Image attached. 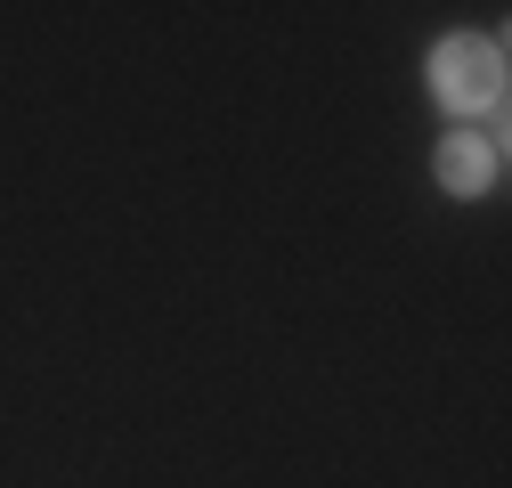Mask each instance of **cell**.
Here are the masks:
<instances>
[{"label":"cell","mask_w":512,"mask_h":488,"mask_svg":"<svg viewBox=\"0 0 512 488\" xmlns=\"http://www.w3.org/2000/svg\"><path fill=\"white\" fill-rule=\"evenodd\" d=\"M431 98L447 114H496L504 106V49L488 33H447L431 49Z\"/></svg>","instance_id":"cell-1"},{"label":"cell","mask_w":512,"mask_h":488,"mask_svg":"<svg viewBox=\"0 0 512 488\" xmlns=\"http://www.w3.org/2000/svg\"><path fill=\"white\" fill-rule=\"evenodd\" d=\"M431 171H439V188H447V196H488V188H496V171H504V147H496L488 131H447Z\"/></svg>","instance_id":"cell-2"}]
</instances>
